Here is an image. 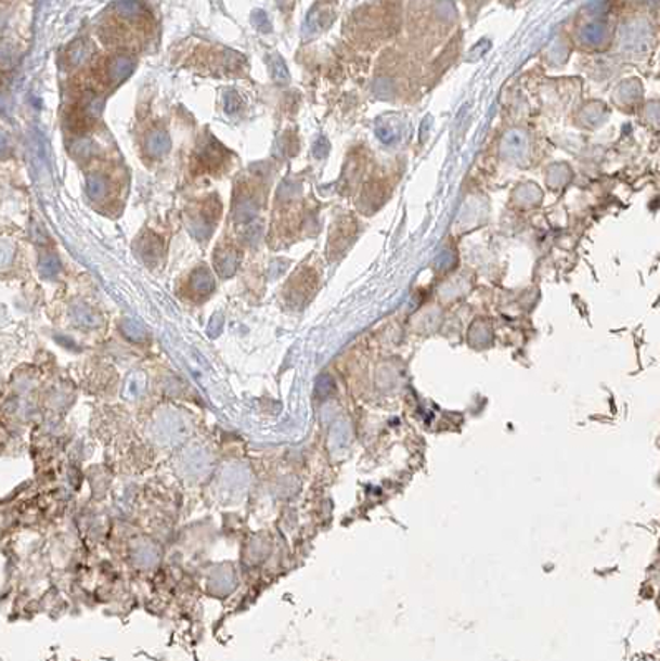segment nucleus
I'll return each mask as SVG.
<instances>
[{"instance_id": "f257e3e1", "label": "nucleus", "mask_w": 660, "mask_h": 661, "mask_svg": "<svg viewBox=\"0 0 660 661\" xmlns=\"http://www.w3.org/2000/svg\"><path fill=\"white\" fill-rule=\"evenodd\" d=\"M134 70V62L130 56L118 55L106 66V78L109 83H121L125 78L130 77Z\"/></svg>"}, {"instance_id": "f03ea898", "label": "nucleus", "mask_w": 660, "mask_h": 661, "mask_svg": "<svg viewBox=\"0 0 660 661\" xmlns=\"http://www.w3.org/2000/svg\"><path fill=\"white\" fill-rule=\"evenodd\" d=\"M238 254L234 248L228 250H219L216 254V269L222 278H231L237 270Z\"/></svg>"}, {"instance_id": "7ed1b4c3", "label": "nucleus", "mask_w": 660, "mask_h": 661, "mask_svg": "<svg viewBox=\"0 0 660 661\" xmlns=\"http://www.w3.org/2000/svg\"><path fill=\"white\" fill-rule=\"evenodd\" d=\"M171 147V140L168 134L163 131L151 132L146 140V151L151 157H161L168 153Z\"/></svg>"}, {"instance_id": "20e7f679", "label": "nucleus", "mask_w": 660, "mask_h": 661, "mask_svg": "<svg viewBox=\"0 0 660 661\" xmlns=\"http://www.w3.org/2000/svg\"><path fill=\"white\" fill-rule=\"evenodd\" d=\"M191 288H193L194 291L199 293V295H209L210 291H213L216 283H213L209 270L204 269V267L197 269L196 272H194L193 280H191Z\"/></svg>"}, {"instance_id": "39448f33", "label": "nucleus", "mask_w": 660, "mask_h": 661, "mask_svg": "<svg viewBox=\"0 0 660 661\" xmlns=\"http://www.w3.org/2000/svg\"><path fill=\"white\" fill-rule=\"evenodd\" d=\"M87 192L91 200H103L108 194V184H106L105 178L100 174L88 176Z\"/></svg>"}, {"instance_id": "423d86ee", "label": "nucleus", "mask_w": 660, "mask_h": 661, "mask_svg": "<svg viewBox=\"0 0 660 661\" xmlns=\"http://www.w3.org/2000/svg\"><path fill=\"white\" fill-rule=\"evenodd\" d=\"M40 272H42V275L47 276V278H52V276L59 275V258H56L55 255H42V258H40Z\"/></svg>"}, {"instance_id": "0eeeda50", "label": "nucleus", "mask_w": 660, "mask_h": 661, "mask_svg": "<svg viewBox=\"0 0 660 661\" xmlns=\"http://www.w3.org/2000/svg\"><path fill=\"white\" fill-rule=\"evenodd\" d=\"M216 146H209V144H207V146L204 147L203 153H200L199 160L204 164V166H206V168H217V166H219L220 164V160H222L220 159L219 147Z\"/></svg>"}, {"instance_id": "6e6552de", "label": "nucleus", "mask_w": 660, "mask_h": 661, "mask_svg": "<svg viewBox=\"0 0 660 661\" xmlns=\"http://www.w3.org/2000/svg\"><path fill=\"white\" fill-rule=\"evenodd\" d=\"M15 251L14 247L8 242L0 241V272L8 270L14 263Z\"/></svg>"}, {"instance_id": "1a4fd4ad", "label": "nucleus", "mask_w": 660, "mask_h": 661, "mask_svg": "<svg viewBox=\"0 0 660 661\" xmlns=\"http://www.w3.org/2000/svg\"><path fill=\"white\" fill-rule=\"evenodd\" d=\"M272 75L276 81H280V83H285V81L288 80V74L287 68H285V63H283V60L276 55H273Z\"/></svg>"}, {"instance_id": "9d476101", "label": "nucleus", "mask_w": 660, "mask_h": 661, "mask_svg": "<svg viewBox=\"0 0 660 661\" xmlns=\"http://www.w3.org/2000/svg\"><path fill=\"white\" fill-rule=\"evenodd\" d=\"M224 105L225 112H228L229 115H232V113L237 112L238 106L242 105L241 98H238V94L235 93V91H228V93L224 94Z\"/></svg>"}, {"instance_id": "9b49d317", "label": "nucleus", "mask_w": 660, "mask_h": 661, "mask_svg": "<svg viewBox=\"0 0 660 661\" xmlns=\"http://www.w3.org/2000/svg\"><path fill=\"white\" fill-rule=\"evenodd\" d=\"M88 47L87 43L78 42L77 46H74L70 52V62L74 65H80L85 59H87Z\"/></svg>"}, {"instance_id": "f8f14e48", "label": "nucleus", "mask_w": 660, "mask_h": 661, "mask_svg": "<svg viewBox=\"0 0 660 661\" xmlns=\"http://www.w3.org/2000/svg\"><path fill=\"white\" fill-rule=\"evenodd\" d=\"M116 9H118L121 14L133 15L140 11V5H138L137 2H119V4H116Z\"/></svg>"}, {"instance_id": "ddd939ff", "label": "nucleus", "mask_w": 660, "mask_h": 661, "mask_svg": "<svg viewBox=\"0 0 660 661\" xmlns=\"http://www.w3.org/2000/svg\"><path fill=\"white\" fill-rule=\"evenodd\" d=\"M251 22L257 25V27L262 28V30H269L270 24L269 18H267L266 12L257 11L251 17Z\"/></svg>"}, {"instance_id": "4468645a", "label": "nucleus", "mask_w": 660, "mask_h": 661, "mask_svg": "<svg viewBox=\"0 0 660 661\" xmlns=\"http://www.w3.org/2000/svg\"><path fill=\"white\" fill-rule=\"evenodd\" d=\"M8 151V141L0 134V154H4Z\"/></svg>"}]
</instances>
